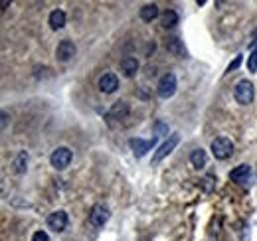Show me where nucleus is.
<instances>
[{
  "label": "nucleus",
  "instance_id": "f257e3e1",
  "mask_svg": "<svg viewBox=\"0 0 257 241\" xmlns=\"http://www.w3.org/2000/svg\"><path fill=\"white\" fill-rule=\"evenodd\" d=\"M233 97H235V101H237L239 105H249V103L253 101V97H255L253 83L247 81V79H241V81L235 85V89H233Z\"/></svg>",
  "mask_w": 257,
  "mask_h": 241
},
{
  "label": "nucleus",
  "instance_id": "f03ea898",
  "mask_svg": "<svg viewBox=\"0 0 257 241\" xmlns=\"http://www.w3.org/2000/svg\"><path fill=\"white\" fill-rule=\"evenodd\" d=\"M233 152V143L225 137H220V139H214L212 141V154L218 158V160H225L229 158Z\"/></svg>",
  "mask_w": 257,
  "mask_h": 241
},
{
  "label": "nucleus",
  "instance_id": "7ed1b4c3",
  "mask_svg": "<svg viewBox=\"0 0 257 241\" xmlns=\"http://www.w3.org/2000/svg\"><path fill=\"white\" fill-rule=\"evenodd\" d=\"M157 93L162 99L172 97L176 93V75L174 73H164L161 77V81H159V85H157Z\"/></svg>",
  "mask_w": 257,
  "mask_h": 241
},
{
  "label": "nucleus",
  "instance_id": "20e7f679",
  "mask_svg": "<svg viewBox=\"0 0 257 241\" xmlns=\"http://www.w3.org/2000/svg\"><path fill=\"white\" fill-rule=\"evenodd\" d=\"M71 158H73L71 151H69V149H65V147H60V149H56V151L52 152L50 162H52V166H54L56 170H65V168L69 166Z\"/></svg>",
  "mask_w": 257,
  "mask_h": 241
},
{
  "label": "nucleus",
  "instance_id": "39448f33",
  "mask_svg": "<svg viewBox=\"0 0 257 241\" xmlns=\"http://www.w3.org/2000/svg\"><path fill=\"white\" fill-rule=\"evenodd\" d=\"M75 52H77V48H75V44L71 40H62L58 44V48H56V58H58V61L65 63V61H69L75 56Z\"/></svg>",
  "mask_w": 257,
  "mask_h": 241
},
{
  "label": "nucleus",
  "instance_id": "423d86ee",
  "mask_svg": "<svg viewBox=\"0 0 257 241\" xmlns=\"http://www.w3.org/2000/svg\"><path fill=\"white\" fill-rule=\"evenodd\" d=\"M178 143H180V137H178V135H170V137H168V141H166L164 145H161V149L155 152V156H153V162H155V164H159V162H161L164 156H168L170 152L174 151V147H176Z\"/></svg>",
  "mask_w": 257,
  "mask_h": 241
},
{
  "label": "nucleus",
  "instance_id": "0eeeda50",
  "mask_svg": "<svg viewBox=\"0 0 257 241\" xmlns=\"http://www.w3.org/2000/svg\"><path fill=\"white\" fill-rule=\"evenodd\" d=\"M48 225H50V229H54V231H64L65 227H67V213L62 210L50 213V215H48Z\"/></svg>",
  "mask_w": 257,
  "mask_h": 241
},
{
  "label": "nucleus",
  "instance_id": "6e6552de",
  "mask_svg": "<svg viewBox=\"0 0 257 241\" xmlns=\"http://www.w3.org/2000/svg\"><path fill=\"white\" fill-rule=\"evenodd\" d=\"M107 219H109V208H105L103 204L93 206V210L89 213V221H91L95 227H101V225L107 223Z\"/></svg>",
  "mask_w": 257,
  "mask_h": 241
},
{
  "label": "nucleus",
  "instance_id": "1a4fd4ad",
  "mask_svg": "<svg viewBox=\"0 0 257 241\" xmlns=\"http://www.w3.org/2000/svg\"><path fill=\"white\" fill-rule=\"evenodd\" d=\"M131 149L135 152V156H145L147 152L151 151V149H155V145H157V139H153V141H143V139H131Z\"/></svg>",
  "mask_w": 257,
  "mask_h": 241
},
{
  "label": "nucleus",
  "instance_id": "9d476101",
  "mask_svg": "<svg viewBox=\"0 0 257 241\" xmlns=\"http://www.w3.org/2000/svg\"><path fill=\"white\" fill-rule=\"evenodd\" d=\"M117 87H119V79H117L115 73H105V75H101V79H99V89L103 91V93H115Z\"/></svg>",
  "mask_w": 257,
  "mask_h": 241
},
{
  "label": "nucleus",
  "instance_id": "9b49d317",
  "mask_svg": "<svg viewBox=\"0 0 257 241\" xmlns=\"http://www.w3.org/2000/svg\"><path fill=\"white\" fill-rule=\"evenodd\" d=\"M249 176H251V166H247V164H239L237 168H233L229 172V178L237 184H245L249 180Z\"/></svg>",
  "mask_w": 257,
  "mask_h": 241
},
{
  "label": "nucleus",
  "instance_id": "f8f14e48",
  "mask_svg": "<svg viewBox=\"0 0 257 241\" xmlns=\"http://www.w3.org/2000/svg\"><path fill=\"white\" fill-rule=\"evenodd\" d=\"M128 103L127 101H117L113 107H111V111H109V119H127L128 115Z\"/></svg>",
  "mask_w": 257,
  "mask_h": 241
},
{
  "label": "nucleus",
  "instance_id": "ddd939ff",
  "mask_svg": "<svg viewBox=\"0 0 257 241\" xmlns=\"http://www.w3.org/2000/svg\"><path fill=\"white\" fill-rule=\"evenodd\" d=\"M121 71L125 73V77H133L137 71H139V60L133 58V56H127L121 60Z\"/></svg>",
  "mask_w": 257,
  "mask_h": 241
},
{
  "label": "nucleus",
  "instance_id": "4468645a",
  "mask_svg": "<svg viewBox=\"0 0 257 241\" xmlns=\"http://www.w3.org/2000/svg\"><path fill=\"white\" fill-rule=\"evenodd\" d=\"M50 26L52 30H62L65 26V12L64 10H52L50 14Z\"/></svg>",
  "mask_w": 257,
  "mask_h": 241
},
{
  "label": "nucleus",
  "instance_id": "2eb2a0df",
  "mask_svg": "<svg viewBox=\"0 0 257 241\" xmlns=\"http://www.w3.org/2000/svg\"><path fill=\"white\" fill-rule=\"evenodd\" d=\"M141 18L145 22H153L155 18H159V6L157 4H145L141 8Z\"/></svg>",
  "mask_w": 257,
  "mask_h": 241
},
{
  "label": "nucleus",
  "instance_id": "dca6fc26",
  "mask_svg": "<svg viewBox=\"0 0 257 241\" xmlns=\"http://www.w3.org/2000/svg\"><path fill=\"white\" fill-rule=\"evenodd\" d=\"M190 162H192L194 168H204L206 162H208V154H206V151H202V149L192 151V154H190Z\"/></svg>",
  "mask_w": 257,
  "mask_h": 241
},
{
  "label": "nucleus",
  "instance_id": "f3484780",
  "mask_svg": "<svg viewBox=\"0 0 257 241\" xmlns=\"http://www.w3.org/2000/svg\"><path fill=\"white\" fill-rule=\"evenodd\" d=\"M161 24H162V28H174L176 24H178V14L174 12V10H166L164 14L161 16Z\"/></svg>",
  "mask_w": 257,
  "mask_h": 241
},
{
  "label": "nucleus",
  "instance_id": "a211bd4d",
  "mask_svg": "<svg viewBox=\"0 0 257 241\" xmlns=\"http://www.w3.org/2000/svg\"><path fill=\"white\" fill-rule=\"evenodd\" d=\"M26 164H28V152L26 151H20L16 160H14V172L16 174H24L26 172Z\"/></svg>",
  "mask_w": 257,
  "mask_h": 241
},
{
  "label": "nucleus",
  "instance_id": "6ab92c4d",
  "mask_svg": "<svg viewBox=\"0 0 257 241\" xmlns=\"http://www.w3.org/2000/svg\"><path fill=\"white\" fill-rule=\"evenodd\" d=\"M166 48H168V52H172L174 56H182V54H184V48L180 46V40H178V38H170V42L166 44Z\"/></svg>",
  "mask_w": 257,
  "mask_h": 241
},
{
  "label": "nucleus",
  "instance_id": "aec40b11",
  "mask_svg": "<svg viewBox=\"0 0 257 241\" xmlns=\"http://www.w3.org/2000/svg\"><path fill=\"white\" fill-rule=\"evenodd\" d=\"M247 69H249L251 73H255V71H257V48H253V52L249 54V60H247Z\"/></svg>",
  "mask_w": 257,
  "mask_h": 241
},
{
  "label": "nucleus",
  "instance_id": "412c9836",
  "mask_svg": "<svg viewBox=\"0 0 257 241\" xmlns=\"http://www.w3.org/2000/svg\"><path fill=\"white\" fill-rule=\"evenodd\" d=\"M32 241H50V235L46 231H36L32 235Z\"/></svg>",
  "mask_w": 257,
  "mask_h": 241
},
{
  "label": "nucleus",
  "instance_id": "4be33fe9",
  "mask_svg": "<svg viewBox=\"0 0 257 241\" xmlns=\"http://www.w3.org/2000/svg\"><path fill=\"white\" fill-rule=\"evenodd\" d=\"M241 60H243L241 56H235V60H233L231 63H229V65H227V73H229V71H235V69L239 67V63H241Z\"/></svg>",
  "mask_w": 257,
  "mask_h": 241
},
{
  "label": "nucleus",
  "instance_id": "5701e85b",
  "mask_svg": "<svg viewBox=\"0 0 257 241\" xmlns=\"http://www.w3.org/2000/svg\"><path fill=\"white\" fill-rule=\"evenodd\" d=\"M6 125H8V113L2 111V129H6Z\"/></svg>",
  "mask_w": 257,
  "mask_h": 241
},
{
  "label": "nucleus",
  "instance_id": "b1692460",
  "mask_svg": "<svg viewBox=\"0 0 257 241\" xmlns=\"http://www.w3.org/2000/svg\"><path fill=\"white\" fill-rule=\"evenodd\" d=\"M0 6H2V8H0V10H2V12H4V10H6V8H8V6H10V2H8V0H4V2H2V4H0Z\"/></svg>",
  "mask_w": 257,
  "mask_h": 241
}]
</instances>
